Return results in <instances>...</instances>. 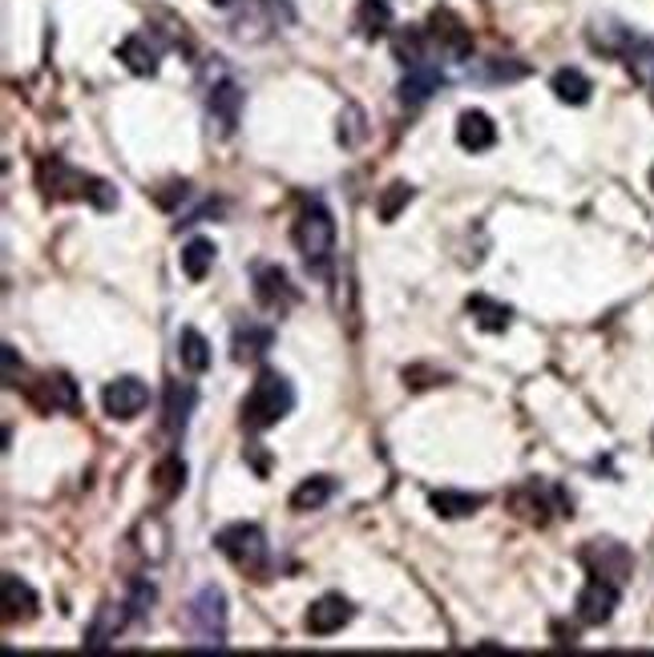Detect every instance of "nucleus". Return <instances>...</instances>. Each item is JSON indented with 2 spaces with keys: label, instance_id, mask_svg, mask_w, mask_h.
<instances>
[{
  "label": "nucleus",
  "instance_id": "1",
  "mask_svg": "<svg viewBox=\"0 0 654 657\" xmlns=\"http://www.w3.org/2000/svg\"><path fill=\"white\" fill-rule=\"evenodd\" d=\"M37 186H41L49 198H85V202H93L97 210H114L117 206V190L110 181L73 170L70 161H61V158H41V166H37Z\"/></svg>",
  "mask_w": 654,
  "mask_h": 657
},
{
  "label": "nucleus",
  "instance_id": "2",
  "mask_svg": "<svg viewBox=\"0 0 654 657\" xmlns=\"http://www.w3.org/2000/svg\"><path fill=\"white\" fill-rule=\"evenodd\" d=\"M291 408H295V387L288 384V375H279L267 367V372H259V379L251 384L247 399H242V428L247 431L276 428Z\"/></svg>",
  "mask_w": 654,
  "mask_h": 657
},
{
  "label": "nucleus",
  "instance_id": "3",
  "mask_svg": "<svg viewBox=\"0 0 654 657\" xmlns=\"http://www.w3.org/2000/svg\"><path fill=\"white\" fill-rule=\"evenodd\" d=\"M291 242L299 247V254H303V262H308L311 271L323 274L328 271V259H332V250H335L332 215H328L320 202L303 206L295 218V227H291Z\"/></svg>",
  "mask_w": 654,
  "mask_h": 657
},
{
  "label": "nucleus",
  "instance_id": "4",
  "mask_svg": "<svg viewBox=\"0 0 654 657\" xmlns=\"http://www.w3.org/2000/svg\"><path fill=\"white\" fill-rule=\"evenodd\" d=\"M215 549L227 556L239 573H251V577L267 581L263 577L267 573V536H263L259 524H247V521L227 524V529L215 536Z\"/></svg>",
  "mask_w": 654,
  "mask_h": 657
},
{
  "label": "nucleus",
  "instance_id": "5",
  "mask_svg": "<svg viewBox=\"0 0 654 657\" xmlns=\"http://www.w3.org/2000/svg\"><path fill=\"white\" fill-rule=\"evenodd\" d=\"M186 625H190V642L203 649H222L227 646V597L222 590L207 585L190 601V613H186Z\"/></svg>",
  "mask_w": 654,
  "mask_h": 657
},
{
  "label": "nucleus",
  "instance_id": "6",
  "mask_svg": "<svg viewBox=\"0 0 654 657\" xmlns=\"http://www.w3.org/2000/svg\"><path fill=\"white\" fill-rule=\"evenodd\" d=\"M509 509L529 524H550V512L570 509V504H565L562 488L546 484V480H529V484H521V488L509 492Z\"/></svg>",
  "mask_w": 654,
  "mask_h": 657
},
{
  "label": "nucleus",
  "instance_id": "7",
  "mask_svg": "<svg viewBox=\"0 0 654 657\" xmlns=\"http://www.w3.org/2000/svg\"><path fill=\"white\" fill-rule=\"evenodd\" d=\"M425 36L433 41L436 49H440V58H453V61H465L473 58V29L465 21H460L457 12H433V21H428Z\"/></svg>",
  "mask_w": 654,
  "mask_h": 657
},
{
  "label": "nucleus",
  "instance_id": "8",
  "mask_svg": "<svg viewBox=\"0 0 654 657\" xmlns=\"http://www.w3.org/2000/svg\"><path fill=\"white\" fill-rule=\"evenodd\" d=\"M619 609V585L606 577H590L578 593V622L582 625H606Z\"/></svg>",
  "mask_w": 654,
  "mask_h": 657
},
{
  "label": "nucleus",
  "instance_id": "9",
  "mask_svg": "<svg viewBox=\"0 0 654 657\" xmlns=\"http://www.w3.org/2000/svg\"><path fill=\"white\" fill-rule=\"evenodd\" d=\"M29 404H33L41 416L77 411V384H73L70 375H41V379L29 387Z\"/></svg>",
  "mask_w": 654,
  "mask_h": 657
},
{
  "label": "nucleus",
  "instance_id": "10",
  "mask_svg": "<svg viewBox=\"0 0 654 657\" xmlns=\"http://www.w3.org/2000/svg\"><path fill=\"white\" fill-rule=\"evenodd\" d=\"M146 404H149V387L142 384V379H134V375L114 379V384L102 392V408L110 419H134L146 411Z\"/></svg>",
  "mask_w": 654,
  "mask_h": 657
},
{
  "label": "nucleus",
  "instance_id": "11",
  "mask_svg": "<svg viewBox=\"0 0 654 657\" xmlns=\"http://www.w3.org/2000/svg\"><path fill=\"white\" fill-rule=\"evenodd\" d=\"M255 299L267 306V311H288L291 303L299 299V291L291 286V279H288V271L283 267H276V262H267V267H259L255 271Z\"/></svg>",
  "mask_w": 654,
  "mask_h": 657
},
{
  "label": "nucleus",
  "instance_id": "12",
  "mask_svg": "<svg viewBox=\"0 0 654 657\" xmlns=\"http://www.w3.org/2000/svg\"><path fill=\"white\" fill-rule=\"evenodd\" d=\"M582 561H585V569H590V577H606V581H614V585H622L626 573H631V553L614 541H594L582 553Z\"/></svg>",
  "mask_w": 654,
  "mask_h": 657
},
{
  "label": "nucleus",
  "instance_id": "13",
  "mask_svg": "<svg viewBox=\"0 0 654 657\" xmlns=\"http://www.w3.org/2000/svg\"><path fill=\"white\" fill-rule=\"evenodd\" d=\"M352 622V605L340 593H328L308 609V634L311 637H332Z\"/></svg>",
  "mask_w": 654,
  "mask_h": 657
},
{
  "label": "nucleus",
  "instance_id": "14",
  "mask_svg": "<svg viewBox=\"0 0 654 657\" xmlns=\"http://www.w3.org/2000/svg\"><path fill=\"white\" fill-rule=\"evenodd\" d=\"M271 343H276V331L267 323H239L230 335V355H235V363H259L271 352Z\"/></svg>",
  "mask_w": 654,
  "mask_h": 657
},
{
  "label": "nucleus",
  "instance_id": "15",
  "mask_svg": "<svg viewBox=\"0 0 654 657\" xmlns=\"http://www.w3.org/2000/svg\"><path fill=\"white\" fill-rule=\"evenodd\" d=\"M457 142L460 149H469V154H485V149L497 146V125L489 114L481 109H465L457 122Z\"/></svg>",
  "mask_w": 654,
  "mask_h": 657
},
{
  "label": "nucleus",
  "instance_id": "16",
  "mask_svg": "<svg viewBox=\"0 0 654 657\" xmlns=\"http://www.w3.org/2000/svg\"><path fill=\"white\" fill-rule=\"evenodd\" d=\"M207 105H210V117H215V122H218V129H222V134H230V129L239 125L242 90H239V85H235V81H230V77H218L215 85H210Z\"/></svg>",
  "mask_w": 654,
  "mask_h": 657
},
{
  "label": "nucleus",
  "instance_id": "17",
  "mask_svg": "<svg viewBox=\"0 0 654 657\" xmlns=\"http://www.w3.org/2000/svg\"><path fill=\"white\" fill-rule=\"evenodd\" d=\"M440 65L436 61H428V58H421V61H413L408 65V77L401 81V97L408 105H421V102H428L436 90H440Z\"/></svg>",
  "mask_w": 654,
  "mask_h": 657
},
{
  "label": "nucleus",
  "instance_id": "18",
  "mask_svg": "<svg viewBox=\"0 0 654 657\" xmlns=\"http://www.w3.org/2000/svg\"><path fill=\"white\" fill-rule=\"evenodd\" d=\"M198 404V392L195 384H170L166 387V416H162V424H166V431H170L174 440L178 436H186V424H190V411H195Z\"/></svg>",
  "mask_w": 654,
  "mask_h": 657
},
{
  "label": "nucleus",
  "instance_id": "19",
  "mask_svg": "<svg viewBox=\"0 0 654 657\" xmlns=\"http://www.w3.org/2000/svg\"><path fill=\"white\" fill-rule=\"evenodd\" d=\"M129 601L126 605H102L97 609V617H93V625L85 629V646L90 649H105L110 642H117V634L126 629V622H129Z\"/></svg>",
  "mask_w": 654,
  "mask_h": 657
},
{
  "label": "nucleus",
  "instance_id": "20",
  "mask_svg": "<svg viewBox=\"0 0 654 657\" xmlns=\"http://www.w3.org/2000/svg\"><path fill=\"white\" fill-rule=\"evenodd\" d=\"M37 605H41V601H37V593L29 590V585L17 577V573H9V577H4V622H9V625L33 622Z\"/></svg>",
  "mask_w": 654,
  "mask_h": 657
},
{
  "label": "nucleus",
  "instance_id": "21",
  "mask_svg": "<svg viewBox=\"0 0 654 657\" xmlns=\"http://www.w3.org/2000/svg\"><path fill=\"white\" fill-rule=\"evenodd\" d=\"M117 61H126V69L138 73V77H154V73H158V49L149 45V36H142V33L126 36V41L117 45Z\"/></svg>",
  "mask_w": 654,
  "mask_h": 657
},
{
  "label": "nucleus",
  "instance_id": "22",
  "mask_svg": "<svg viewBox=\"0 0 654 657\" xmlns=\"http://www.w3.org/2000/svg\"><path fill=\"white\" fill-rule=\"evenodd\" d=\"M388 24H392L388 0H360V4H356L352 29H356L364 41H376V36H384V33H388Z\"/></svg>",
  "mask_w": 654,
  "mask_h": 657
},
{
  "label": "nucleus",
  "instance_id": "23",
  "mask_svg": "<svg viewBox=\"0 0 654 657\" xmlns=\"http://www.w3.org/2000/svg\"><path fill=\"white\" fill-rule=\"evenodd\" d=\"M210 359H215V355H210L207 335L195 327H183V335H178V363H183L186 372L203 375L210 367Z\"/></svg>",
  "mask_w": 654,
  "mask_h": 657
},
{
  "label": "nucleus",
  "instance_id": "24",
  "mask_svg": "<svg viewBox=\"0 0 654 657\" xmlns=\"http://www.w3.org/2000/svg\"><path fill=\"white\" fill-rule=\"evenodd\" d=\"M335 497V480L332 477H311L291 492V512H315Z\"/></svg>",
  "mask_w": 654,
  "mask_h": 657
},
{
  "label": "nucleus",
  "instance_id": "25",
  "mask_svg": "<svg viewBox=\"0 0 654 657\" xmlns=\"http://www.w3.org/2000/svg\"><path fill=\"white\" fill-rule=\"evenodd\" d=\"M550 85H553V93H558V102H565V105H585L590 93H594V85H590V77H585L582 69H558Z\"/></svg>",
  "mask_w": 654,
  "mask_h": 657
},
{
  "label": "nucleus",
  "instance_id": "26",
  "mask_svg": "<svg viewBox=\"0 0 654 657\" xmlns=\"http://www.w3.org/2000/svg\"><path fill=\"white\" fill-rule=\"evenodd\" d=\"M215 242L210 239H190L183 247V274L190 279V283H203L210 274V267H215Z\"/></svg>",
  "mask_w": 654,
  "mask_h": 657
},
{
  "label": "nucleus",
  "instance_id": "27",
  "mask_svg": "<svg viewBox=\"0 0 654 657\" xmlns=\"http://www.w3.org/2000/svg\"><path fill=\"white\" fill-rule=\"evenodd\" d=\"M433 509L445 521H460V517H473L477 509H485V497H473V492H433Z\"/></svg>",
  "mask_w": 654,
  "mask_h": 657
},
{
  "label": "nucleus",
  "instance_id": "28",
  "mask_svg": "<svg viewBox=\"0 0 654 657\" xmlns=\"http://www.w3.org/2000/svg\"><path fill=\"white\" fill-rule=\"evenodd\" d=\"M622 58H626V65H631L634 77L643 81L646 90L654 93V41H646V36L634 33L631 45H626V53H622Z\"/></svg>",
  "mask_w": 654,
  "mask_h": 657
},
{
  "label": "nucleus",
  "instance_id": "29",
  "mask_svg": "<svg viewBox=\"0 0 654 657\" xmlns=\"http://www.w3.org/2000/svg\"><path fill=\"white\" fill-rule=\"evenodd\" d=\"M469 311H473V319H477V327L481 331H506L509 319H513V311H509L506 303H494V299H485V295H473Z\"/></svg>",
  "mask_w": 654,
  "mask_h": 657
},
{
  "label": "nucleus",
  "instance_id": "30",
  "mask_svg": "<svg viewBox=\"0 0 654 657\" xmlns=\"http://www.w3.org/2000/svg\"><path fill=\"white\" fill-rule=\"evenodd\" d=\"M154 488H158L162 497L170 500V497H178L186 488V465H183V456H166L158 468H154Z\"/></svg>",
  "mask_w": 654,
  "mask_h": 657
},
{
  "label": "nucleus",
  "instance_id": "31",
  "mask_svg": "<svg viewBox=\"0 0 654 657\" xmlns=\"http://www.w3.org/2000/svg\"><path fill=\"white\" fill-rule=\"evenodd\" d=\"M408 202H413V186L396 181V186H388L384 198H380V218H384V222H396V215H401Z\"/></svg>",
  "mask_w": 654,
  "mask_h": 657
},
{
  "label": "nucleus",
  "instance_id": "32",
  "mask_svg": "<svg viewBox=\"0 0 654 657\" xmlns=\"http://www.w3.org/2000/svg\"><path fill=\"white\" fill-rule=\"evenodd\" d=\"M154 597H158V593H154V585H146V581H134V593H129V613H134V617H142V613L154 605Z\"/></svg>",
  "mask_w": 654,
  "mask_h": 657
},
{
  "label": "nucleus",
  "instance_id": "33",
  "mask_svg": "<svg viewBox=\"0 0 654 657\" xmlns=\"http://www.w3.org/2000/svg\"><path fill=\"white\" fill-rule=\"evenodd\" d=\"M186 190H190L186 181H174V186H166V194H158V206H174L178 198H186Z\"/></svg>",
  "mask_w": 654,
  "mask_h": 657
},
{
  "label": "nucleus",
  "instance_id": "34",
  "mask_svg": "<svg viewBox=\"0 0 654 657\" xmlns=\"http://www.w3.org/2000/svg\"><path fill=\"white\" fill-rule=\"evenodd\" d=\"M215 4H230V0H215Z\"/></svg>",
  "mask_w": 654,
  "mask_h": 657
},
{
  "label": "nucleus",
  "instance_id": "35",
  "mask_svg": "<svg viewBox=\"0 0 654 657\" xmlns=\"http://www.w3.org/2000/svg\"><path fill=\"white\" fill-rule=\"evenodd\" d=\"M651 190H654V170H651Z\"/></svg>",
  "mask_w": 654,
  "mask_h": 657
}]
</instances>
